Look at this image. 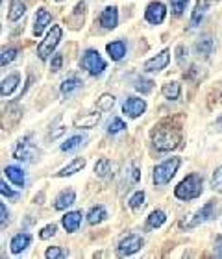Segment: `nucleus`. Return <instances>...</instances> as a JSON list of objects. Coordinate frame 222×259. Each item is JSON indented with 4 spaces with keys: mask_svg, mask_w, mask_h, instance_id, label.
<instances>
[{
    "mask_svg": "<svg viewBox=\"0 0 222 259\" xmlns=\"http://www.w3.org/2000/svg\"><path fill=\"white\" fill-rule=\"evenodd\" d=\"M184 141L182 130L172 128V126L159 124L154 132H152V145L156 146V150L159 152H170L176 150Z\"/></svg>",
    "mask_w": 222,
    "mask_h": 259,
    "instance_id": "obj_1",
    "label": "nucleus"
},
{
    "mask_svg": "<svg viewBox=\"0 0 222 259\" xmlns=\"http://www.w3.org/2000/svg\"><path fill=\"white\" fill-rule=\"evenodd\" d=\"M174 194L178 200H195L202 194V176L200 174H189L185 176L174 189Z\"/></svg>",
    "mask_w": 222,
    "mask_h": 259,
    "instance_id": "obj_2",
    "label": "nucleus"
},
{
    "mask_svg": "<svg viewBox=\"0 0 222 259\" xmlns=\"http://www.w3.org/2000/svg\"><path fill=\"white\" fill-rule=\"evenodd\" d=\"M180 165H182V159H180V157H168V159H165L163 163L156 165V168H154V174H152L154 184H156L157 187L167 185L168 182L174 178V174L178 172Z\"/></svg>",
    "mask_w": 222,
    "mask_h": 259,
    "instance_id": "obj_3",
    "label": "nucleus"
},
{
    "mask_svg": "<svg viewBox=\"0 0 222 259\" xmlns=\"http://www.w3.org/2000/svg\"><path fill=\"white\" fill-rule=\"evenodd\" d=\"M61 37H63V30H61L60 24H54V26L50 28L49 33H47V37L41 41V45L37 47V54L39 58L43 61H47L50 58V54L56 50V47L60 45Z\"/></svg>",
    "mask_w": 222,
    "mask_h": 259,
    "instance_id": "obj_4",
    "label": "nucleus"
},
{
    "mask_svg": "<svg viewBox=\"0 0 222 259\" xmlns=\"http://www.w3.org/2000/svg\"><path fill=\"white\" fill-rule=\"evenodd\" d=\"M81 69H85L89 74L93 76H98L102 74L104 70H106V61L102 60V56L98 54V50H85L83 54H81V60H80Z\"/></svg>",
    "mask_w": 222,
    "mask_h": 259,
    "instance_id": "obj_5",
    "label": "nucleus"
},
{
    "mask_svg": "<svg viewBox=\"0 0 222 259\" xmlns=\"http://www.w3.org/2000/svg\"><path fill=\"white\" fill-rule=\"evenodd\" d=\"M37 154H39L37 148H35V145L32 143V135L22 137V139L17 143L15 150H13V157L19 159V161H33Z\"/></svg>",
    "mask_w": 222,
    "mask_h": 259,
    "instance_id": "obj_6",
    "label": "nucleus"
},
{
    "mask_svg": "<svg viewBox=\"0 0 222 259\" xmlns=\"http://www.w3.org/2000/svg\"><path fill=\"white\" fill-rule=\"evenodd\" d=\"M143 244H145V241H143L141 235L130 233V235H126L124 239H120L117 250H119V255L124 257V255H131V254H136V252H139V250L143 248Z\"/></svg>",
    "mask_w": 222,
    "mask_h": 259,
    "instance_id": "obj_7",
    "label": "nucleus"
},
{
    "mask_svg": "<svg viewBox=\"0 0 222 259\" xmlns=\"http://www.w3.org/2000/svg\"><path fill=\"white\" fill-rule=\"evenodd\" d=\"M165 17H167V8H165V4L159 2V0L150 2V4L147 6V10H145V19H147V22H150V24H161V22L165 21Z\"/></svg>",
    "mask_w": 222,
    "mask_h": 259,
    "instance_id": "obj_8",
    "label": "nucleus"
},
{
    "mask_svg": "<svg viewBox=\"0 0 222 259\" xmlns=\"http://www.w3.org/2000/svg\"><path fill=\"white\" fill-rule=\"evenodd\" d=\"M213 217H215V202L209 200L206 205H202L200 211H196V215L193 217L189 222H184V226L185 228H195V226H198V224H204V222L211 221Z\"/></svg>",
    "mask_w": 222,
    "mask_h": 259,
    "instance_id": "obj_9",
    "label": "nucleus"
},
{
    "mask_svg": "<svg viewBox=\"0 0 222 259\" xmlns=\"http://www.w3.org/2000/svg\"><path fill=\"white\" fill-rule=\"evenodd\" d=\"M168 61H170V50L165 49V50H161L159 54L154 56L152 60L145 61L143 70H145V72H159V70H163L167 67Z\"/></svg>",
    "mask_w": 222,
    "mask_h": 259,
    "instance_id": "obj_10",
    "label": "nucleus"
},
{
    "mask_svg": "<svg viewBox=\"0 0 222 259\" xmlns=\"http://www.w3.org/2000/svg\"><path fill=\"white\" fill-rule=\"evenodd\" d=\"M122 111H124L130 119H137V117H141V115L147 111V102H145L143 98L130 97V98H126V102L122 104Z\"/></svg>",
    "mask_w": 222,
    "mask_h": 259,
    "instance_id": "obj_11",
    "label": "nucleus"
},
{
    "mask_svg": "<svg viewBox=\"0 0 222 259\" xmlns=\"http://www.w3.org/2000/svg\"><path fill=\"white\" fill-rule=\"evenodd\" d=\"M98 21H100V26L106 28V30H113V28H117V24H119V11H117V8H115V6L104 8Z\"/></svg>",
    "mask_w": 222,
    "mask_h": 259,
    "instance_id": "obj_12",
    "label": "nucleus"
},
{
    "mask_svg": "<svg viewBox=\"0 0 222 259\" xmlns=\"http://www.w3.org/2000/svg\"><path fill=\"white\" fill-rule=\"evenodd\" d=\"M50 21H52V15H50V11H47L45 8H39L35 11V17H33V35H41L45 32V28L49 26Z\"/></svg>",
    "mask_w": 222,
    "mask_h": 259,
    "instance_id": "obj_13",
    "label": "nucleus"
},
{
    "mask_svg": "<svg viewBox=\"0 0 222 259\" xmlns=\"http://www.w3.org/2000/svg\"><path fill=\"white\" fill-rule=\"evenodd\" d=\"M30 244H32V235H30V233H17V235H13V239H11V243H10L11 254H15V255L21 254V252H24Z\"/></svg>",
    "mask_w": 222,
    "mask_h": 259,
    "instance_id": "obj_14",
    "label": "nucleus"
},
{
    "mask_svg": "<svg viewBox=\"0 0 222 259\" xmlns=\"http://www.w3.org/2000/svg\"><path fill=\"white\" fill-rule=\"evenodd\" d=\"M76 202V193L72 189H63L54 200V209L63 211L67 207H71L72 204Z\"/></svg>",
    "mask_w": 222,
    "mask_h": 259,
    "instance_id": "obj_15",
    "label": "nucleus"
},
{
    "mask_svg": "<svg viewBox=\"0 0 222 259\" xmlns=\"http://www.w3.org/2000/svg\"><path fill=\"white\" fill-rule=\"evenodd\" d=\"M139 178H141V172H139V168H137L136 165H130V167L126 168L122 182H120V193H124V189L126 191L130 189L131 185L139 182Z\"/></svg>",
    "mask_w": 222,
    "mask_h": 259,
    "instance_id": "obj_16",
    "label": "nucleus"
},
{
    "mask_svg": "<svg viewBox=\"0 0 222 259\" xmlns=\"http://www.w3.org/2000/svg\"><path fill=\"white\" fill-rule=\"evenodd\" d=\"M61 224L65 228L69 233H74L78 232V228L81 224V213L80 211H71V213H67L63 219H61Z\"/></svg>",
    "mask_w": 222,
    "mask_h": 259,
    "instance_id": "obj_17",
    "label": "nucleus"
},
{
    "mask_svg": "<svg viewBox=\"0 0 222 259\" xmlns=\"http://www.w3.org/2000/svg\"><path fill=\"white\" fill-rule=\"evenodd\" d=\"M19 81H21V74H19V72H13V74H10L8 78H4V80H2V85H0V95L4 98L10 97L11 93L17 89Z\"/></svg>",
    "mask_w": 222,
    "mask_h": 259,
    "instance_id": "obj_18",
    "label": "nucleus"
},
{
    "mask_svg": "<svg viewBox=\"0 0 222 259\" xmlns=\"http://www.w3.org/2000/svg\"><path fill=\"white\" fill-rule=\"evenodd\" d=\"M26 13V4L22 0H10V10H8V21L17 22L22 19V15Z\"/></svg>",
    "mask_w": 222,
    "mask_h": 259,
    "instance_id": "obj_19",
    "label": "nucleus"
},
{
    "mask_svg": "<svg viewBox=\"0 0 222 259\" xmlns=\"http://www.w3.org/2000/svg\"><path fill=\"white\" fill-rule=\"evenodd\" d=\"M100 122V113H85L74 119V128H95Z\"/></svg>",
    "mask_w": 222,
    "mask_h": 259,
    "instance_id": "obj_20",
    "label": "nucleus"
},
{
    "mask_svg": "<svg viewBox=\"0 0 222 259\" xmlns=\"http://www.w3.org/2000/svg\"><path fill=\"white\" fill-rule=\"evenodd\" d=\"M209 4H211V0H198L195 4V10L191 13V26H198L202 21V17L209 10Z\"/></svg>",
    "mask_w": 222,
    "mask_h": 259,
    "instance_id": "obj_21",
    "label": "nucleus"
},
{
    "mask_svg": "<svg viewBox=\"0 0 222 259\" xmlns=\"http://www.w3.org/2000/svg\"><path fill=\"white\" fill-rule=\"evenodd\" d=\"M4 174H6V178L10 180L13 185H17V187H24V172H22V168L15 167V165H10V167L4 168Z\"/></svg>",
    "mask_w": 222,
    "mask_h": 259,
    "instance_id": "obj_22",
    "label": "nucleus"
},
{
    "mask_svg": "<svg viewBox=\"0 0 222 259\" xmlns=\"http://www.w3.org/2000/svg\"><path fill=\"white\" fill-rule=\"evenodd\" d=\"M83 167H85V159H83V157H76L69 165H65V167L61 168L60 172H58V176H60V178H67V176H72V174L80 172Z\"/></svg>",
    "mask_w": 222,
    "mask_h": 259,
    "instance_id": "obj_23",
    "label": "nucleus"
},
{
    "mask_svg": "<svg viewBox=\"0 0 222 259\" xmlns=\"http://www.w3.org/2000/svg\"><path fill=\"white\" fill-rule=\"evenodd\" d=\"M106 50H108V56L111 58L113 61H119L124 58L126 54V43L124 41H113V43H108V47H106Z\"/></svg>",
    "mask_w": 222,
    "mask_h": 259,
    "instance_id": "obj_24",
    "label": "nucleus"
},
{
    "mask_svg": "<svg viewBox=\"0 0 222 259\" xmlns=\"http://www.w3.org/2000/svg\"><path fill=\"white\" fill-rule=\"evenodd\" d=\"M106 219H108V211H106L104 205H95V207H91L89 213H87V222L93 224V226H97V224L104 222Z\"/></svg>",
    "mask_w": 222,
    "mask_h": 259,
    "instance_id": "obj_25",
    "label": "nucleus"
},
{
    "mask_svg": "<svg viewBox=\"0 0 222 259\" xmlns=\"http://www.w3.org/2000/svg\"><path fill=\"white\" fill-rule=\"evenodd\" d=\"M85 2H78L74 6L72 13L69 15V24H72V28H80V24H83V17H85Z\"/></svg>",
    "mask_w": 222,
    "mask_h": 259,
    "instance_id": "obj_26",
    "label": "nucleus"
},
{
    "mask_svg": "<svg viewBox=\"0 0 222 259\" xmlns=\"http://www.w3.org/2000/svg\"><path fill=\"white\" fill-rule=\"evenodd\" d=\"M165 222H167V215H165V211L156 209V211H152L150 215H148L147 228H150V230H156V228L163 226Z\"/></svg>",
    "mask_w": 222,
    "mask_h": 259,
    "instance_id": "obj_27",
    "label": "nucleus"
},
{
    "mask_svg": "<svg viewBox=\"0 0 222 259\" xmlns=\"http://www.w3.org/2000/svg\"><path fill=\"white\" fill-rule=\"evenodd\" d=\"M161 93L167 100H178L180 93H182V87H180L178 81H167V83L161 87Z\"/></svg>",
    "mask_w": 222,
    "mask_h": 259,
    "instance_id": "obj_28",
    "label": "nucleus"
},
{
    "mask_svg": "<svg viewBox=\"0 0 222 259\" xmlns=\"http://www.w3.org/2000/svg\"><path fill=\"white\" fill-rule=\"evenodd\" d=\"M111 161H109L108 157H100L95 165V174H97L98 178H109L111 176Z\"/></svg>",
    "mask_w": 222,
    "mask_h": 259,
    "instance_id": "obj_29",
    "label": "nucleus"
},
{
    "mask_svg": "<svg viewBox=\"0 0 222 259\" xmlns=\"http://www.w3.org/2000/svg\"><path fill=\"white\" fill-rule=\"evenodd\" d=\"M80 87H81V80L80 78H76V76H72V78H67V80L61 83L60 91L63 97H69L71 93H74L76 89H80Z\"/></svg>",
    "mask_w": 222,
    "mask_h": 259,
    "instance_id": "obj_30",
    "label": "nucleus"
},
{
    "mask_svg": "<svg viewBox=\"0 0 222 259\" xmlns=\"http://www.w3.org/2000/svg\"><path fill=\"white\" fill-rule=\"evenodd\" d=\"M213 47H215V43H213V39L207 37V35L195 43V50L198 52V54H202V56H209V54H211Z\"/></svg>",
    "mask_w": 222,
    "mask_h": 259,
    "instance_id": "obj_31",
    "label": "nucleus"
},
{
    "mask_svg": "<svg viewBox=\"0 0 222 259\" xmlns=\"http://www.w3.org/2000/svg\"><path fill=\"white\" fill-rule=\"evenodd\" d=\"M83 143H85V137H81V135H72V137H69V139L61 145V150L72 152V150H76V148H80Z\"/></svg>",
    "mask_w": 222,
    "mask_h": 259,
    "instance_id": "obj_32",
    "label": "nucleus"
},
{
    "mask_svg": "<svg viewBox=\"0 0 222 259\" xmlns=\"http://www.w3.org/2000/svg\"><path fill=\"white\" fill-rule=\"evenodd\" d=\"M115 102H117V100H115L113 95H102V97L97 100V109L98 111H111Z\"/></svg>",
    "mask_w": 222,
    "mask_h": 259,
    "instance_id": "obj_33",
    "label": "nucleus"
},
{
    "mask_svg": "<svg viewBox=\"0 0 222 259\" xmlns=\"http://www.w3.org/2000/svg\"><path fill=\"white\" fill-rule=\"evenodd\" d=\"M134 87H136L141 95H147V93H150L152 89H154V81L148 80V78H143V76H141V78H137V80H136Z\"/></svg>",
    "mask_w": 222,
    "mask_h": 259,
    "instance_id": "obj_34",
    "label": "nucleus"
},
{
    "mask_svg": "<svg viewBox=\"0 0 222 259\" xmlns=\"http://www.w3.org/2000/svg\"><path fill=\"white\" fill-rule=\"evenodd\" d=\"M69 255V252H65L63 248H60V246H50L47 252H45V257L47 259H63Z\"/></svg>",
    "mask_w": 222,
    "mask_h": 259,
    "instance_id": "obj_35",
    "label": "nucleus"
},
{
    "mask_svg": "<svg viewBox=\"0 0 222 259\" xmlns=\"http://www.w3.org/2000/svg\"><path fill=\"white\" fill-rule=\"evenodd\" d=\"M124 128H126L124 120L119 119V117H113V119L108 122V128H106V130H108L109 134H119V132H122Z\"/></svg>",
    "mask_w": 222,
    "mask_h": 259,
    "instance_id": "obj_36",
    "label": "nucleus"
},
{
    "mask_svg": "<svg viewBox=\"0 0 222 259\" xmlns=\"http://www.w3.org/2000/svg\"><path fill=\"white\" fill-rule=\"evenodd\" d=\"M211 187H213V191L222 193V165L215 168V172H213V176H211Z\"/></svg>",
    "mask_w": 222,
    "mask_h": 259,
    "instance_id": "obj_37",
    "label": "nucleus"
},
{
    "mask_svg": "<svg viewBox=\"0 0 222 259\" xmlns=\"http://www.w3.org/2000/svg\"><path fill=\"white\" fill-rule=\"evenodd\" d=\"M17 52H19L17 49H4V50H2V58H0V65H2V67H6V65H10L11 61H13V60L17 58Z\"/></svg>",
    "mask_w": 222,
    "mask_h": 259,
    "instance_id": "obj_38",
    "label": "nucleus"
},
{
    "mask_svg": "<svg viewBox=\"0 0 222 259\" xmlns=\"http://www.w3.org/2000/svg\"><path fill=\"white\" fill-rule=\"evenodd\" d=\"M143 202H145V193H143V191H137V193H134V196L130 198V202H128V204H130L131 209L137 211L143 205Z\"/></svg>",
    "mask_w": 222,
    "mask_h": 259,
    "instance_id": "obj_39",
    "label": "nucleus"
},
{
    "mask_svg": "<svg viewBox=\"0 0 222 259\" xmlns=\"http://www.w3.org/2000/svg\"><path fill=\"white\" fill-rule=\"evenodd\" d=\"M187 2L189 0H170V10H172L174 15H182L187 8Z\"/></svg>",
    "mask_w": 222,
    "mask_h": 259,
    "instance_id": "obj_40",
    "label": "nucleus"
},
{
    "mask_svg": "<svg viewBox=\"0 0 222 259\" xmlns=\"http://www.w3.org/2000/svg\"><path fill=\"white\" fill-rule=\"evenodd\" d=\"M56 232H58V226H56V224H47V226H45L43 230L39 232V237L43 239V241H47V239L54 237Z\"/></svg>",
    "mask_w": 222,
    "mask_h": 259,
    "instance_id": "obj_41",
    "label": "nucleus"
},
{
    "mask_svg": "<svg viewBox=\"0 0 222 259\" xmlns=\"http://www.w3.org/2000/svg\"><path fill=\"white\" fill-rule=\"evenodd\" d=\"M0 193H2V196H4V198H17V196H19L15 191H11L10 187H8V184H6V182H0Z\"/></svg>",
    "mask_w": 222,
    "mask_h": 259,
    "instance_id": "obj_42",
    "label": "nucleus"
},
{
    "mask_svg": "<svg viewBox=\"0 0 222 259\" xmlns=\"http://www.w3.org/2000/svg\"><path fill=\"white\" fill-rule=\"evenodd\" d=\"M61 65H63V56L56 54L54 58H52V61H50V69L54 70V72H58V70L61 69Z\"/></svg>",
    "mask_w": 222,
    "mask_h": 259,
    "instance_id": "obj_43",
    "label": "nucleus"
},
{
    "mask_svg": "<svg viewBox=\"0 0 222 259\" xmlns=\"http://www.w3.org/2000/svg\"><path fill=\"white\" fill-rule=\"evenodd\" d=\"M0 213H2V217H0V224H2V228H6L8 226V222H10V213H8L6 204H0Z\"/></svg>",
    "mask_w": 222,
    "mask_h": 259,
    "instance_id": "obj_44",
    "label": "nucleus"
},
{
    "mask_svg": "<svg viewBox=\"0 0 222 259\" xmlns=\"http://www.w3.org/2000/svg\"><path fill=\"white\" fill-rule=\"evenodd\" d=\"M185 58H187V49H185L184 45H180L178 49H176V60H178L180 65H184Z\"/></svg>",
    "mask_w": 222,
    "mask_h": 259,
    "instance_id": "obj_45",
    "label": "nucleus"
},
{
    "mask_svg": "<svg viewBox=\"0 0 222 259\" xmlns=\"http://www.w3.org/2000/svg\"><path fill=\"white\" fill-rule=\"evenodd\" d=\"M215 255H217V257H222V237L220 235L215 239Z\"/></svg>",
    "mask_w": 222,
    "mask_h": 259,
    "instance_id": "obj_46",
    "label": "nucleus"
},
{
    "mask_svg": "<svg viewBox=\"0 0 222 259\" xmlns=\"http://www.w3.org/2000/svg\"><path fill=\"white\" fill-rule=\"evenodd\" d=\"M56 2H63V0H56Z\"/></svg>",
    "mask_w": 222,
    "mask_h": 259,
    "instance_id": "obj_47",
    "label": "nucleus"
}]
</instances>
